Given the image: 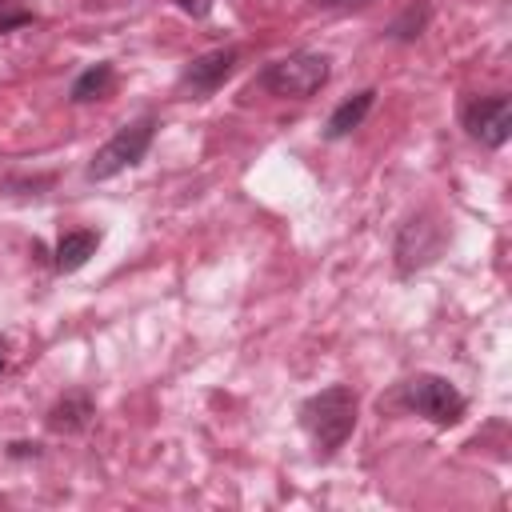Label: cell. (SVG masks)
<instances>
[{
  "instance_id": "1",
  "label": "cell",
  "mask_w": 512,
  "mask_h": 512,
  "mask_svg": "<svg viewBox=\"0 0 512 512\" xmlns=\"http://www.w3.org/2000/svg\"><path fill=\"white\" fill-rule=\"evenodd\" d=\"M356 416H360V400H356V392L348 384L320 388L316 396H308L300 404V424L312 436L320 456H332L336 448H344V440L356 428Z\"/></svg>"
},
{
  "instance_id": "2",
  "label": "cell",
  "mask_w": 512,
  "mask_h": 512,
  "mask_svg": "<svg viewBox=\"0 0 512 512\" xmlns=\"http://www.w3.org/2000/svg\"><path fill=\"white\" fill-rule=\"evenodd\" d=\"M156 128H160V120L152 116V112H144V116H136V120H128V124H120L96 152H92V160H88V180H112L116 172H124V168H132V164H140L144 160V152L152 148V140H156Z\"/></svg>"
},
{
  "instance_id": "3",
  "label": "cell",
  "mask_w": 512,
  "mask_h": 512,
  "mask_svg": "<svg viewBox=\"0 0 512 512\" xmlns=\"http://www.w3.org/2000/svg\"><path fill=\"white\" fill-rule=\"evenodd\" d=\"M328 64H332V60H328L324 52L300 48V52H288V56L264 64V72L256 76V84H260L264 92H272V96L304 100V96H312V92H320V88L328 84Z\"/></svg>"
},
{
  "instance_id": "4",
  "label": "cell",
  "mask_w": 512,
  "mask_h": 512,
  "mask_svg": "<svg viewBox=\"0 0 512 512\" xmlns=\"http://www.w3.org/2000/svg\"><path fill=\"white\" fill-rule=\"evenodd\" d=\"M400 400H404V408H412L416 416H424V420H432L440 428L460 424L464 412H468L464 392L448 376H436V372H416L412 380H404Z\"/></svg>"
},
{
  "instance_id": "5",
  "label": "cell",
  "mask_w": 512,
  "mask_h": 512,
  "mask_svg": "<svg viewBox=\"0 0 512 512\" xmlns=\"http://www.w3.org/2000/svg\"><path fill=\"white\" fill-rule=\"evenodd\" d=\"M460 124L472 140H480L484 148H500L512 132V100L504 92L496 96H476L460 108Z\"/></svg>"
},
{
  "instance_id": "6",
  "label": "cell",
  "mask_w": 512,
  "mask_h": 512,
  "mask_svg": "<svg viewBox=\"0 0 512 512\" xmlns=\"http://www.w3.org/2000/svg\"><path fill=\"white\" fill-rule=\"evenodd\" d=\"M440 248H444V228H440V220H436L432 212L412 216V220L400 228V236H396V268L408 276V272L432 264V260L440 256Z\"/></svg>"
},
{
  "instance_id": "7",
  "label": "cell",
  "mask_w": 512,
  "mask_h": 512,
  "mask_svg": "<svg viewBox=\"0 0 512 512\" xmlns=\"http://www.w3.org/2000/svg\"><path fill=\"white\" fill-rule=\"evenodd\" d=\"M236 60H240V52L236 48H216V52H204V56H196L184 72H180V88L184 92H192L196 100H204V96H212L232 72H236Z\"/></svg>"
},
{
  "instance_id": "8",
  "label": "cell",
  "mask_w": 512,
  "mask_h": 512,
  "mask_svg": "<svg viewBox=\"0 0 512 512\" xmlns=\"http://www.w3.org/2000/svg\"><path fill=\"white\" fill-rule=\"evenodd\" d=\"M92 416H96L92 396H88V392H80V388H72V392H64V396L48 408L44 424H48L52 432H80V428H88V420H92Z\"/></svg>"
},
{
  "instance_id": "9",
  "label": "cell",
  "mask_w": 512,
  "mask_h": 512,
  "mask_svg": "<svg viewBox=\"0 0 512 512\" xmlns=\"http://www.w3.org/2000/svg\"><path fill=\"white\" fill-rule=\"evenodd\" d=\"M96 248H100V232H92V228L64 232V236L56 240V248H52V268H56L60 276H64V272H76V268L88 264V256H96Z\"/></svg>"
},
{
  "instance_id": "10",
  "label": "cell",
  "mask_w": 512,
  "mask_h": 512,
  "mask_svg": "<svg viewBox=\"0 0 512 512\" xmlns=\"http://www.w3.org/2000/svg\"><path fill=\"white\" fill-rule=\"evenodd\" d=\"M372 104H376V88H364V92L348 96L344 104H336V108H332V116H328V124H324V136H328V140L348 136L352 128H360V124H364V116L372 112Z\"/></svg>"
},
{
  "instance_id": "11",
  "label": "cell",
  "mask_w": 512,
  "mask_h": 512,
  "mask_svg": "<svg viewBox=\"0 0 512 512\" xmlns=\"http://www.w3.org/2000/svg\"><path fill=\"white\" fill-rule=\"evenodd\" d=\"M112 88H116V68H112L108 60H100V64H88V68L72 80L68 100H72V104H92V100L112 96Z\"/></svg>"
},
{
  "instance_id": "12",
  "label": "cell",
  "mask_w": 512,
  "mask_h": 512,
  "mask_svg": "<svg viewBox=\"0 0 512 512\" xmlns=\"http://www.w3.org/2000/svg\"><path fill=\"white\" fill-rule=\"evenodd\" d=\"M428 20H432V8L420 0V4H408L392 24H388V36L392 40H416L424 28H428Z\"/></svg>"
},
{
  "instance_id": "13",
  "label": "cell",
  "mask_w": 512,
  "mask_h": 512,
  "mask_svg": "<svg viewBox=\"0 0 512 512\" xmlns=\"http://www.w3.org/2000/svg\"><path fill=\"white\" fill-rule=\"evenodd\" d=\"M20 24H32V12L20 4V0H4L0 4V32H12Z\"/></svg>"
},
{
  "instance_id": "14",
  "label": "cell",
  "mask_w": 512,
  "mask_h": 512,
  "mask_svg": "<svg viewBox=\"0 0 512 512\" xmlns=\"http://www.w3.org/2000/svg\"><path fill=\"white\" fill-rule=\"evenodd\" d=\"M8 456H12V460H24V456H40V444H32V440H12V444H8Z\"/></svg>"
},
{
  "instance_id": "15",
  "label": "cell",
  "mask_w": 512,
  "mask_h": 512,
  "mask_svg": "<svg viewBox=\"0 0 512 512\" xmlns=\"http://www.w3.org/2000/svg\"><path fill=\"white\" fill-rule=\"evenodd\" d=\"M176 4H180V8L188 12V16H208L216 0H176Z\"/></svg>"
},
{
  "instance_id": "16",
  "label": "cell",
  "mask_w": 512,
  "mask_h": 512,
  "mask_svg": "<svg viewBox=\"0 0 512 512\" xmlns=\"http://www.w3.org/2000/svg\"><path fill=\"white\" fill-rule=\"evenodd\" d=\"M320 4H364V0H320Z\"/></svg>"
},
{
  "instance_id": "17",
  "label": "cell",
  "mask_w": 512,
  "mask_h": 512,
  "mask_svg": "<svg viewBox=\"0 0 512 512\" xmlns=\"http://www.w3.org/2000/svg\"><path fill=\"white\" fill-rule=\"evenodd\" d=\"M4 364H8V356H4V340H0V372H4Z\"/></svg>"
}]
</instances>
